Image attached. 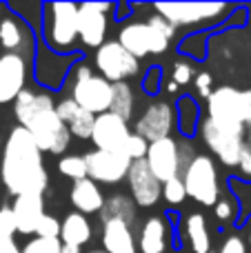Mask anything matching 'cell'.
Returning a JSON list of instances; mask_svg holds the SVG:
<instances>
[{
    "mask_svg": "<svg viewBox=\"0 0 251 253\" xmlns=\"http://www.w3.org/2000/svg\"><path fill=\"white\" fill-rule=\"evenodd\" d=\"M100 220L107 222V220H123V222L131 224L136 220V202L131 200L125 193H116L109 200H105L100 209Z\"/></svg>",
    "mask_w": 251,
    "mask_h": 253,
    "instance_id": "29",
    "label": "cell"
},
{
    "mask_svg": "<svg viewBox=\"0 0 251 253\" xmlns=\"http://www.w3.org/2000/svg\"><path fill=\"white\" fill-rule=\"evenodd\" d=\"M211 74H207V71H200V74H196L194 76V84H196V89H198V93L203 98H209V93L213 91L211 89Z\"/></svg>",
    "mask_w": 251,
    "mask_h": 253,
    "instance_id": "42",
    "label": "cell"
},
{
    "mask_svg": "<svg viewBox=\"0 0 251 253\" xmlns=\"http://www.w3.org/2000/svg\"><path fill=\"white\" fill-rule=\"evenodd\" d=\"M89 253H105V251H89Z\"/></svg>",
    "mask_w": 251,
    "mask_h": 253,
    "instance_id": "52",
    "label": "cell"
},
{
    "mask_svg": "<svg viewBox=\"0 0 251 253\" xmlns=\"http://www.w3.org/2000/svg\"><path fill=\"white\" fill-rule=\"evenodd\" d=\"M127 138H129V126L123 118H118L111 111L96 116L91 126V135H89V140L96 144V149L111 151V153H123Z\"/></svg>",
    "mask_w": 251,
    "mask_h": 253,
    "instance_id": "14",
    "label": "cell"
},
{
    "mask_svg": "<svg viewBox=\"0 0 251 253\" xmlns=\"http://www.w3.org/2000/svg\"><path fill=\"white\" fill-rule=\"evenodd\" d=\"M145 162L151 169V173L158 178L160 184L182 175L180 158H178V142L173 138H163L156 140V142H149Z\"/></svg>",
    "mask_w": 251,
    "mask_h": 253,
    "instance_id": "11",
    "label": "cell"
},
{
    "mask_svg": "<svg viewBox=\"0 0 251 253\" xmlns=\"http://www.w3.org/2000/svg\"><path fill=\"white\" fill-rule=\"evenodd\" d=\"M69 198H71L74 209L78 211V213H83V215L100 213L102 205H105V193H102L100 187H98L93 180H89V178L80 180V182H74Z\"/></svg>",
    "mask_w": 251,
    "mask_h": 253,
    "instance_id": "24",
    "label": "cell"
},
{
    "mask_svg": "<svg viewBox=\"0 0 251 253\" xmlns=\"http://www.w3.org/2000/svg\"><path fill=\"white\" fill-rule=\"evenodd\" d=\"M0 44H2V49L7 53L25 58L34 51L36 36L29 29L25 18L7 16V18H0Z\"/></svg>",
    "mask_w": 251,
    "mask_h": 253,
    "instance_id": "17",
    "label": "cell"
},
{
    "mask_svg": "<svg viewBox=\"0 0 251 253\" xmlns=\"http://www.w3.org/2000/svg\"><path fill=\"white\" fill-rule=\"evenodd\" d=\"M60 253H80V247H71V245H62Z\"/></svg>",
    "mask_w": 251,
    "mask_h": 253,
    "instance_id": "47",
    "label": "cell"
},
{
    "mask_svg": "<svg viewBox=\"0 0 251 253\" xmlns=\"http://www.w3.org/2000/svg\"><path fill=\"white\" fill-rule=\"evenodd\" d=\"M147 149H149V142H147L145 138H140L138 133H129L127 142H125V147H123V156H125V158H129L131 162H136V160H145Z\"/></svg>",
    "mask_w": 251,
    "mask_h": 253,
    "instance_id": "33",
    "label": "cell"
},
{
    "mask_svg": "<svg viewBox=\"0 0 251 253\" xmlns=\"http://www.w3.org/2000/svg\"><path fill=\"white\" fill-rule=\"evenodd\" d=\"M53 107H56V102H53V98L49 93L22 89L16 96V100H13V116L18 120V126H27V123L36 114H40L44 109H53Z\"/></svg>",
    "mask_w": 251,
    "mask_h": 253,
    "instance_id": "23",
    "label": "cell"
},
{
    "mask_svg": "<svg viewBox=\"0 0 251 253\" xmlns=\"http://www.w3.org/2000/svg\"><path fill=\"white\" fill-rule=\"evenodd\" d=\"M163 196L169 205H182L187 198V191H185V184H182L180 178H173L169 182L163 184Z\"/></svg>",
    "mask_w": 251,
    "mask_h": 253,
    "instance_id": "35",
    "label": "cell"
},
{
    "mask_svg": "<svg viewBox=\"0 0 251 253\" xmlns=\"http://www.w3.org/2000/svg\"><path fill=\"white\" fill-rule=\"evenodd\" d=\"M167 222L163 218H149L140 229L138 249L140 253H165L167 251Z\"/></svg>",
    "mask_w": 251,
    "mask_h": 253,
    "instance_id": "25",
    "label": "cell"
},
{
    "mask_svg": "<svg viewBox=\"0 0 251 253\" xmlns=\"http://www.w3.org/2000/svg\"><path fill=\"white\" fill-rule=\"evenodd\" d=\"M218 253H247V245H245V240L240 236H229L222 242Z\"/></svg>",
    "mask_w": 251,
    "mask_h": 253,
    "instance_id": "43",
    "label": "cell"
},
{
    "mask_svg": "<svg viewBox=\"0 0 251 253\" xmlns=\"http://www.w3.org/2000/svg\"><path fill=\"white\" fill-rule=\"evenodd\" d=\"M147 22H149V25L154 27L156 31H158V34H163L167 40H171L173 36H176V27H173L171 22H167V20H165V18H160L158 13H154V16H151Z\"/></svg>",
    "mask_w": 251,
    "mask_h": 253,
    "instance_id": "41",
    "label": "cell"
},
{
    "mask_svg": "<svg viewBox=\"0 0 251 253\" xmlns=\"http://www.w3.org/2000/svg\"><path fill=\"white\" fill-rule=\"evenodd\" d=\"M207 118L218 129L245 135V118H243V91L234 87L213 89L207 98Z\"/></svg>",
    "mask_w": 251,
    "mask_h": 253,
    "instance_id": "6",
    "label": "cell"
},
{
    "mask_svg": "<svg viewBox=\"0 0 251 253\" xmlns=\"http://www.w3.org/2000/svg\"><path fill=\"white\" fill-rule=\"evenodd\" d=\"M200 133L207 147L218 156V160L225 162L227 167H238L240 151L245 147V135L243 133H231V131L218 129L211 120H203L200 125Z\"/></svg>",
    "mask_w": 251,
    "mask_h": 253,
    "instance_id": "13",
    "label": "cell"
},
{
    "mask_svg": "<svg viewBox=\"0 0 251 253\" xmlns=\"http://www.w3.org/2000/svg\"><path fill=\"white\" fill-rule=\"evenodd\" d=\"M185 233L189 249L194 253H211V236H209L207 220L203 213H191L185 222Z\"/></svg>",
    "mask_w": 251,
    "mask_h": 253,
    "instance_id": "28",
    "label": "cell"
},
{
    "mask_svg": "<svg viewBox=\"0 0 251 253\" xmlns=\"http://www.w3.org/2000/svg\"><path fill=\"white\" fill-rule=\"evenodd\" d=\"M229 189L234 191V200L240 207V218L238 222L251 215V180H240V178H229Z\"/></svg>",
    "mask_w": 251,
    "mask_h": 253,
    "instance_id": "31",
    "label": "cell"
},
{
    "mask_svg": "<svg viewBox=\"0 0 251 253\" xmlns=\"http://www.w3.org/2000/svg\"><path fill=\"white\" fill-rule=\"evenodd\" d=\"M154 9L173 27H189L220 20L231 7L225 2H158Z\"/></svg>",
    "mask_w": 251,
    "mask_h": 253,
    "instance_id": "7",
    "label": "cell"
},
{
    "mask_svg": "<svg viewBox=\"0 0 251 253\" xmlns=\"http://www.w3.org/2000/svg\"><path fill=\"white\" fill-rule=\"evenodd\" d=\"M125 11L129 13V7H127V4H118V13H116V20H123V18H125Z\"/></svg>",
    "mask_w": 251,
    "mask_h": 253,
    "instance_id": "48",
    "label": "cell"
},
{
    "mask_svg": "<svg viewBox=\"0 0 251 253\" xmlns=\"http://www.w3.org/2000/svg\"><path fill=\"white\" fill-rule=\"evenodd\" d=\"M96 69L107 83H125V78H131L140 71V62L133 58L127 49L120 47L118 40L102 42L96 51Z\"/></svg>",
    "mask_w": 251,
    "mask_h": 253,
    "instance_id": "8",
    "label": "cell"
},
{
    "mask_svg": "<svg viewBox=\"0 0 251 253\" xmlns=\"http://www.w3.org/2000/svg\"><path fill=\"white\" fill-rule=\"evenodd\" d=\"M0 253H20L13 238H0Z\"/></svg>",
    "mask_w": 251,
    "mask_h": 253,
    "instance_id": "46",
    "label": "cell"
},
{
    "mask_svg": "<svg viewBox=\"0 0 251 253\" xmlns=\"http://www.w3.org/2000/svg\"><path fill=\"white\" fill-rule=\"evenodd\" d=\"M42 38L53 53L74 49L78 40V4L47 2L42 4Z\"/></svg>",
    "mask_w": 251,
    "mask_h": 253,
    "instance_id": "2",
    "label": "cell"
},
{
    "mask_svg": "<svg viewBox=\"0 0 251 253\" xmlns=\"http://www.w3.org/2000/svg\"><path fill=\"white\" fill-rule=\"evenodd\" d=\"M173 116H176V126L185 138H191V135L198 131V123H200V107L196 102L194 96H180L176 100V109H173Z\"/></svg>",
    "mask_w": 251,
    "mask_h": 253,
    "instance_id": "27",
    "label": "cell"
},
{
    "mask_svg": "<svg viewBox=\"0 0 251 253\" xmlns=\"http://www.w3.org/2000/svg\"><path fill=\"white\" fill-rule=\"evenodd\" d=\"M133 107H136V96L133 89L127 83H116L114 84V98H111L109 111L116 114L118 118H123L125 123H129V118L133 116Z\"/></svg>",
    "mask_w": 251,
    "mask_h": 253,
    "instance_id": "30",
    "label": "cell"
},
{
    "mask_svg": "<svg viewBox=\"0 0 251 253\" xmlns=\"http://www.w3.org/2000/svg\"><path fill=\"white\" fill-rule=\"evenodd\" d=\"M213 207H216V218L222 220V222L236 218V211H238V209H236V207H238V205H236V200H231V198H222V196H220V200H218Z\"/></svg>",
    "mask_w": 251,
    "mask_h": 253,
    "instance_id": "39",
    "label": "cell"
},
{
    "mask_svg": "<svg viewBox=\"0 0 251 253\" xmlns=\"http://www.w3.org/2000/svg\"><path fill=\"white\" fill-rule=\"evenodd\" d=\"M62 242L60 240H49V238H34L22 247L20 253H60Z\"/></svg>",
    "mask_w": 251,
    "mask_h": 253,
    "instance_id": "34",
    "label": "cell"
},
{
    "mask_svg": "<svg viewBox=\"0 0 251 253\" xmlns=\"http://www.w3.org/2000/svg\"><path fill=\"white\" fill-rule=\"evenodd\" d=\"M56 114H58V118L62 120V125L69 129L71 135H76V138H80V140H89L96 116H91L89 111H84L83 107H78L71 98H62V100L58 102Z\"/></svg>",
    "mask_w": 251,
    "mask_h": 253,
    "instance_id": "22",
    "label": "cell"
},
{
    "mask_svg": "<svg viewBox=\"0 0 251 253\" xmlns=\"http://www.w3.org/2000/svg\"><path fill=\"white\" fill-rule=\"evenodd\" d=\"M167 91H171V93H176V91H178V84H173V83H169V87H167Z\"/></svg>",
    "mask_w": 251,
    "mask_h": 253,
    "instance_id": "49",
    "label": "cell"
},
{
    "mask_svg": "<svg viewBox=\"0 0 251 253\" xmlns=\"http://www.w3.org/2000/svg\"><path fill=\"white\" fill-rule=\"evenodd\" d=\"M194 67L189 65L187 60H176V65H173V84H178V87H185L187 83H191L194 80Z\"/></svg>",
    "mask_w": 251,
    "mask_h": 253,
    "instance_id": "38",
    "label": "cell"
},
{
    "mask_svg": "<svg viewBox=\"0 0 251 253\" xmlns=\"http://www.w3.org/2000/svg\"><path fill=\"white\" fill-rule=\"evenodd\" d=\"M160 87H163V69L160 67H149V71L142 78V91L154 96V93L160 91Z\"/></svg>",
    "mask_w": 251,
    "mask_h": 253,
    "instance_id": "37",
    "label": "cell"
},
{
    "mask_svg": "<svg viewBox=\"0 0 251 253\" xmlns=\"http://www.w3.org/2000/svg\"><path fill=\"white\" fill-rule=\"evenodd\" d=\"M114 98V84L107 83L102 76L91 74L87 65L76 67V83L71 89V100L91 116L107 114Z\"/></svg>",
    "mask_w": 251,
    "mask_h": 253,
    "instance_id": "4",
    "label": "cell"
},
{
    "mask_svg": "<svg viewBox=\"0 0 251 253\" xmlns=\"http://www.w3.org/2000/svg\"><path fill=\"white\" fill-rule=\"evenodd\" d=\"M102 251L105 253H138V242L131 224L123 220L102 222Z\"/></svg>",
    "mask_w": 251,
    "mask_h": 253,
    "instance_id": "21",
    "label": "cell"
},
{
    "mask_svg": "<svg viewBox=\"0 0 251 253\" xmlns=\"http://www.w3.org/2000/svg\"><path fill=\"white\" fill-rule=\"evenodd\" d=\"M249 247H251V227H249Z\"/></svg>",
    "mask_w": 251,
    "mask_h": 253,
    "instance_id": "51",
    "label": "cell"
},
{
    "mask_svg": "<svg viewBox=\"0 0 251 253\" xmlns=\"http://www.w3.org/2000/svg\"><path fill=\"white\" fill-rule=\"evenodd\" d=\"M176 126L173 107L169 102H151L145 114L138 118L136 133L145 138L147 142H156L163 138H171V131Z\"/></svg>",
    "mask_w": 251,
    "mask_h": 253,
    "instance_id": "15",
    "label": "cell"
},
{
    "mask_svg": "<svg viewBox=\"0 0 251 253\" xmlns=\"http://www.w3.org/2000/svg\"><path fill=\"white\" fill-rule=\"evenodd\" d=\"M238 169L240 173L245 175L247 180H251V144L245 142L243 151H240V158H238Z\"/></svg>",
    "mask_w": 251,
    "mask_h": 253,
    "instance_id": "44",
    "label": "cell"
},
{
    "mask_svg": "<svg viewBox=\"0 0 251 253\" xmlns=\"http://www.w3.org/2000/svg\"><path fill=\"white\" fill-rule=\"evenodd\" d=\"M58 169L65 178H71L74 182L87 178V165H84V156H65L58 162Z\"/></svg>",
    "mask_w": 251,
    "mask_h": 253,
    "instance_id": "32",
    "label": "cell"
},
{
    "mask_svg": "<svg viewBox=\"0 0 251 253\" xmlns=\"http://www.w3.org/2000/svg\"><path fill=\"white\" fill-rule=\"evenodd\" d=\"M180 180L185 184L187 196L194 198L198 205L213 207L220 200V182H218L216 162L205 153H196L194 160L182 171Z\"/></svg>",
    "mask_w": 251,
    "mask_h": 253,
    "instance_id": "3",
    "label": "cell"
},
{
    "mask_svg": "<svg viewBox=\"0 0 251 253\" xmlns=\"http://www.w3.org/2000/svg\"><path fill=\"white\" fill-rule=\"evenodd\" d=\"M16 236V222H13V215L9 207L0 209V238H13Z\"/></svg>",
    "mask_w": 251,
    "mask_h": 253,
    "instance_id": "40",
    "label": "cell"
},
{
    "mask_svg": "<svg viewBox=\"0 0 251 253\" xmlns=\"http://www.w3.org/2000/svg\"><path fill=\"white\" fill-rule=\"evenodd\" d=\"M78 56H65V53H53L51 49H40V53L36 56V80H38L42 87L56 89L60 87L62 78L69 71V62L76 60Z\"/></svg>",
    "mask_w": 251,
    "mask_h": 253,
    "instance_id": "20",
    "label": "cell"
},
{
    "mask_svg": "<svg viewBox=\"0 0 251 253\" xmlns=\"http://www.w3.org/2000/svg\"><path fill=\"white\" fill-rule=\"evenodd\" d=\"M118 42L120 47L127 49L138 60L145 56L163 53L169 47V40L163 34H158L149 22H129V25H125L118 34Z\"/></svg>",
    "mask_w": 251,
    "mask_h": 253,
    "instance_id": "9",
    "label": "cell"
},
{
    "mask_svg": "<svg viewBox=\"0 0 251 253\" xmlns=\"http://www.w3.org/2000/svg\"><path fill=\"white\" fill-rule=\"evenodd\" d=\"M91 240V224H89L87 215L78 213H69L65 220L60 222V242L62 245H71V247H83Z\"/></svg>",
    "mask_w": 251,
    "mask_h": 253,
    "instance_id": "26",
    "label": "cell"
},
{
    "mask_svg": "<svg viewBox=\"0 0 251 253\" xmlns=\"http://www.w3.org/2000/svg\"><path fill=\"white\" fill-rule=\"evenodd\" d=\"M243 118H245V126H251V89L243 91Z\"/></svg>",
    "mask_w": 251,
    "mask_h": 253,
    "instance_id": "45",
    "label": "cell"
},
{
    "mask_svg": "<svg viewBox=\"0 0 251 253\" xmlns=\"http://www.w3.org/2000/svg\"><path fill=\"white\" fill-rule=\"evenodd\" d=\"M2 11H4V4H0V16H2Z\"/></svg>",
    "mask_w": 251,
    "mask_h": 253,
    "instance_id": "50",
    "label": "cell"
},
{
    "mask_svg": "<svg viewBox=\"0 0 251 253\" xmlns=\"http://www.w3.org/2000/svg\"><path fill=\"white\" fill-rule=\"evenodd\" d=\"M34 236L36 238H49V240H60V222H58L53 215L44 213V218L40 220L38 227H36Z\"/></svg>",
    "mask_w": 251,
    "mask_h": 253,
    "instance_id": "36",
    "label": "cell"
},
{
    "mask_svg": "<svg viewBox=\"0 0 251 253\" xmlns=\"http://www.w3.org/2000/svg\"><path fill=\"white\" fill-rule=\"evenodd\" d=\"M22 129L29 131V135L34 138L36 147H38L40 151L53 153V156L65 153L71 144V133H69V129L62 125V120L58 118L56 107L36 114L34 118L27 123V126H22Z\"/></svg>",
    "mask_w": 251,
    "mask_h": 253,
    "instance_id": "5",
    "label": "cell"
},
{
    "mask_svg": "<svg viewBox=\"0 0 251 253\" xmlns=\"http://www.w3.org/2000/svg\"><path fill=\"white\" fill-rule=\"evenodd\" d=\"M27 60L13 53L0 56V105L13 102L16 96L25 89Z\"/></svg>",
    "mask_w": 251,
    "mask_h": 253,
    "instance_id": "18",
    "label": "cell"
},
{
    "mask_svg": "<svg viewBox=\"0 0 251 253\" xmlns=\"http://www.w3.org/2000/svg\"><path fill=\"white\" fill-rule=\"evenodd\" d=\"M84 165H87V178L93 182L102 184H116L120 180L127 178L131 160L125 158L123 153H111V151H89L84 156Z\"/></svg>",
    "mask_w": 251,
    "mask_h": 253,
    "instance_id": "10",
    "label": "cell"
},
{
    "mask_svg": "<svg viewBox=\"0 0 251 253\" xmlns=\"http://www.w3.org/2000/svg\"><path fill=\"white\" fill-rule=\"evenodd\" d=\"M0 178H2L4 189L16 198L27 196V193H44L49 184L42 151L36 147L29 131L22 126L11 129L4 142Z\"/></svg>",
    "mask_w": 251,
    "mask_h": 253,
    "instance_id": "1",
    "label": "cell"
},
{
    "mask_svg": "<svg viewBox=\"0 0 251 253\" xmlns=\"http://www.w3.org/2000/svg\"><path fill=\"white\" fill-rule=\"evenodd\" d=\"M127 182L131 189V200L136 202V207H154L163 196V184L158 182L151 169L147 167L145 160L131 162L127 173Z\"/></svg>",
    "mask_w": 251,
    "mask_h": 253,
    "instance_id": "16",
    "label": "cell"
},
{
    "mask_svg": "<svg viewBox=\"0 0 251 253\" xmlns=\"http://www.w3.org/2000/svg\"><path fill=\"white\" fill-rule=\"evenodd\" d=\"M114 9L109 2L78 4V38L87 47H100L107 36V13Z\"/></svg>",
    "mask_w": 251,
    "mask_h": 253,
    "instance_id": "12",
    "label": "cell"
},
{
    "mask_svg": "<svg viewBox=\"0 0 251 253\" xmlns=\"http://www.w3.org/2000/svg\"><path fill=\"white\" fill-rule=\"evenodd\" d=\"M9 209H11L13 222H16V233L31 236L36 231V227H38V222L44 218V198L42 193L18 196Z\"/></svg>",
    "mask_w": 251,
    "mask_h": 253,
    "instance_id": "19",
    "label": "cell"
}]
</instances>
